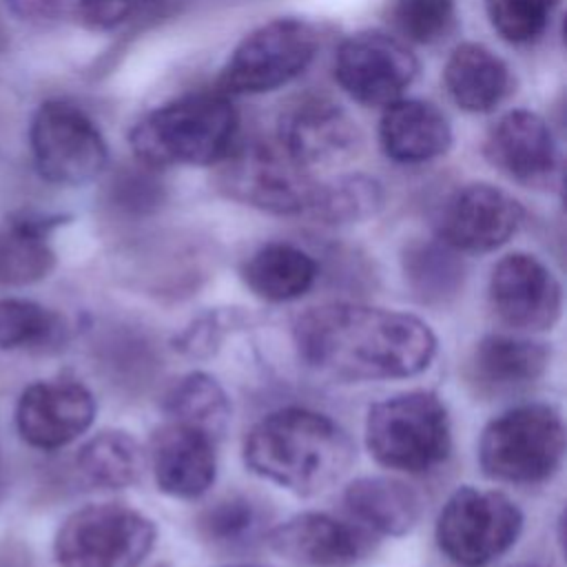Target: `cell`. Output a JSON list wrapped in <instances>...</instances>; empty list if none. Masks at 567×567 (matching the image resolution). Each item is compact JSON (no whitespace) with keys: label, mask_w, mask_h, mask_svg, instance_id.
<instances>
[{"label":"cell","mask_w":567,"mask_h":567,"mask_svg":"<svg viewBox=\"0 0 567 567\" xmlns=\"http://www.w3.org/2000/svg\"><path fill=\"white\" fill-rule=\"evenodd\" d=\"M348 509L368 527L401 536L410 532L421 514V501L412 487L390 476H361L346 487Z\"/></svg>","instance_id":"obj_23"},{"label":"cell","mask_w":567,"mask_h":567,"mask_svg":"<svg viewBox=\"0 0 567 567\" xmlns=\"http://www.w3.org/2000/svg\"><path fill=\"white\" fill-rule=\"evenodd\" d=\"M95 410L91 390L75 379L35 381L18 399L16 427L31 447L58 450L91 427Z\"/></svg>","instance_id":"obj_14"},{"label":"cell","mask_w":567,"mask_h":567,"mask_svg":"<svg viewBox=\"0 0 567 567\" xmlns=\"http://www.w3.org/2000/svg\"><path fill=\"white\" fill-rule=\"evenodd\" d=\"M354 445L330 416L284 408L264 416L244 441V461L261 478L299 496L332 487L352 465Z\"/></svg>","instance_id":"obj_2"},{"label":"cell","mask_w":567,"mask_h":567,"mask_svg":"<svg viewBox=\"0 0 567 567\" xmlns=\"http://www.w3.org/2000/svg\"><path fill=\"white\" fill-rule=\"evenodd\" d=\"M319 49L317 29L301 18H277L250 31L228 55L217 91L257 95L295 80Z\"/></svg>","instance_id":"obj_8"},{"label":"cell","mask_w":567,"mask_h":567,"mask_svg":"<svg viewBox=\"0 0 567 567\" xmlns=\"http://www.w3.org/2000/svg\"><path fill=\"white\" fill-rule=\"evenodd\" d=\"M520 221L523 206L509 193L474 182L447 197L439 213L436 233L452 250L487 252L503 246Z\"/></svg>","instance_id":"obj_13"},{"label":"cell","mask_w":567,"mask_h":567,"mask_svg":"<svg viewBox=\"0 0 567 567\" xmlns=\"http://www.w3.org/2000/svg\"><path fill=\"white\" fill-rule=\"evenodd\" d=\"M410 290L425 303H443L463 286V264L443 241H416L403 252Z\"/></svg>","instance_id":"obj_28"},{"label":"cell","mask_w":567,"mask_h":567,"mask_svg":"<svg viewBox=\"0 0 567 567\" xmlns=\"http://www.w3.org/2000/svg\"><path fill=\"white\" fill-rule=\"evenodd\" d=\"M164 410L171 421L202 430L219 439L230 423V401L224 388L206 372L182 377L166 394Z\"/></svg>","instance_id":"obj_26"},{"label":"cell","mask_w":567,"mask_h":567,"mask_svg":"<svg viewBox=\"0 0 567 567\" xmlns=\"http://www.w3.org/2000/svg\"><path fill=\"white\" fill-rule=\"evenodd\" d=\"M261 523L257 505L244 496H228L202 512L197 527L202 536L215 545L235 547L248 543Z\"/></svg>","instance_id":"obj_31"},{"label":"cell","mask_w":567,"mask_h":567,"mask_svg":"<svg viewBox=\"0 0 567 567\" xmlns=\"http://www.w3.org/2000/svg\"><path fill=\"white\" fill-rule=\"evenodd\" d=\"M151 463L157 487L175 498H197L215 481V439L171 421L151 436Z\"/></svg>","instance_id":"obj_18"},{"label":"cell","mask_w":567,"mask_h":567,"mask_svg":"<svg viewBox=\"0 0 567 567\" xmlns=\"http://www.w3.org/2000/svg\"><path fill=\"white\" fill-rule=\"evenodd\" d=\"M292 337L306 365L346 381L414 377L436 352V337L421 319L346 301L306 310Z\"/></svg>","instance_id":"obj_1"},{"label":"cell","mask_w":567,"mask_h":567,"mask_svg":"<svg viewBox=\"0 0 567 567\" xmlns=\"http://www.w3.org/2000/svg\"><path fill=\"white\" fill-rule=\"evenodd\" d=\"M523 529L518 505L501 492L458 487L436 518V543L458 565L478 567L505 554Z\"/></svg>","instance_id":"obj_10"},{"label":"cell","mask_w":567,"mask_h":567,"mask_svg":"<svg viewBox=\"0 0 567 567\" xmlns=\"http://www.w3.org/2000/svg\"><path fill=\"white\" fill-rule=\"evenodd\" d=\"M383 202V190L368 175H341L319 182L308 215L326 224H352L372 217Z\"/></svg>","instance_id":"obj_29"},{"label":"cell","mask_w":567,"mask_h":567,"mask_svg":"<svg viewBox=\"0 0 567 567\" xmlns=\"http://www.w3.org/2000/svg\"><path fill=\"white\" fill-rule=\"evenodd\" d=\"M155 536L153 520L126 505H84L58 527L53 558L58 567H142Z\"/></svg>","instance_id":"obj_6"},{"label":"cell","mask_w":567,"mask_h":567,"mask_svg":"<svg viewBox=\"0 0 567 567\" xmlns=\"http://www.w3.org/2000/svg\"><path fill=\"white\" fill-rule=\"evenodd\" d=\"M62 215L16 213L0 228V286H27L44 279L55 266L49 235Z\"/></svg>","instance_id":"obj_20"},{"label":"cell","mask_w":567,"mask_h":567,"mask_svg":"<svg viewBox=\"0 0 567 567\" xmlns=\"http://www.w3.org/2000/svg\"><path fill=\"white\" fill-rule=\"evenodd\" d=\"M565 454V423L556 408L527 403L489 421L481 434L478 461L489 478L538 483L549 478Z\"/></svg>","instance_id":"obj_5"},{"label":"cell","mask_w":567,"mask_h":567,"mask_svg":"<svg viewBox=\"0 0 567 567\" xmlns=\"http://www.w3.org/2000/svg\"><path fill=\"white\" fill-rule=\"evenodd\" d=\"M443 82L456 106L470 113H487L507 95L509 69L492 49L463 42L450 53Z\"/></svg>","instance_id":"obj_21"},{"label":"cell","mask_w":567,"mask_h":567,"mask_svg":"<svg viewBox=\"0 0 567 567\" xmlns=\"http://www.w3.org/2000/svg\"><path fill=\"white\" fill-rule=\"evenodd\" d=\"M489 301L507 326L547 330L560 317L563 288L543 261L525 252H514L494 266Z\"/></svg>","instance_id":"obj_15"},{"label":"cell","mask_w":567,"mask_h":567,"mask_svg":"<svg viewBox=\"0 0 567 567\" xmlns=\"http://www.w3.org/2000/svg\"><path fill=\"white\" fill-rule=\"evenodd\" d=\"M485 157L509 179L549 188L558 175V151L547 122L525 109L505 113L485 140Z\"/></svg>","instance_id":"obj_16"},{"label":"cell","mask_w":567,"mask_h":567,"mask_svg":"<svg viewBox=\"0 0 567 567\" xmlns=\"http://www.w3.org/2000/svg\"><path fill=\"white\" fill-rule=\"evenodd\" d=\"M456 18L454 0H388V20L408 42L434 44L443 40Z\"/></svg>","instance_id":"obj_30"},{"label":"cell","mask_w":567,"mask_h":567,"mask_svg":"<svg viewBox=\"0 0 567 567\" xmlns=\"http://www.w3.org/2000/svg\"><path fill=\"white\" fill-rule=\"evenodd\" d=\"M75 463L91 485L122 489L140 478L144 454L128 432L104 430L80 447Z\"/></svg>","instance_id":"obj_25"},{"label":"cell","mask_w":567,"mask_h":567,"mask_svg":"<svg viewBox=\"0 0 567 567\" xmlns=\"http://www.w3.org/2000/svg\"><path fill=\"white\" fill-rule=\"evenodd\" d=\"M153 0H75L78 18L93 31H109L140 13Z\"/></svg>","instance_id":"obj_33"},{"label":"cell","mask_w":567,"mask_h":567,"mask_svg":"<svg viewBox=\"0 0 567 567\" xmlns=\"http://www.w3.org/2000/svg\"><path fill=\"white\" fill-rule=\"evenodd\" d=\"M35 171L58 186L93 182L106 166L109 148L95 122L73 102L47 100L29 128Z\"/></svg>","instance_id":"obj_9"},{"label":"cell","mask_w":567,"mask_h":567,"mask_svg":"<svg viewBox=\"0 0 567 567\" xmlns=\"http://www.w3.org/2000/svg\"><path fill=\"white\" fill-rule=\"evenodd\" d=\"M365 445L385 467L410 474L441 465L452 447L443 401L425 390L379 401L365 419Z\"/></svg>","instance_id":"obj_4"},{"label":"cell","mask_w":567,"mask_h":567,"mask_svg":"<svg viewBox=\"0 0 567 567\" xmlns=\"http://www.w3.org/2000/svg\"><path fill=\"white\" fill-rule=\"evenodd\" d=\"M268 545L299 567H354L368 549V538L328 514L303 512L277 525Z\"/></svg>","instance_id":"obj_17"},{"label":"cell","mask_w":567,"mask_h":567,"mask_svg":"<svg viewBox=\"0 0 567 567\" xmlns=\"http://www.w3.org/2000/svg\"><path fill=\"white\" fill-rule=\"evenodd\" d=\"M317 270V261L306 250L272 241L246 259L241 277L257 297L266 301H290L315 284Z\"/></svg>","instance_id":"obj_24"},{"label":"cell","mask_w":567,"mask_h":567,"mask_svg":"<svg viewBox=\"0 0 567 567\" xmlns=\"http://www.w3.org/2000/svg\"><path fill=\"white\" fill-rule=\"evenodd\" d=\"M379 142L392 162L421 164L450 148L452 128L434 104L399 97L381 115Z\"/></svg>","instance_id":"obj_19"},{"label":"cell","mask_w":567,"mask_h":567,"mask_svg":"<svg viewBox=\"0 0 567 567\" xmlns=\"http://www.w3.org/2000/svg\"><path fill=\"white\" fill-rule=\"evenodd\" d=\"M237 137V111L228 95L199 91L146 113L131 128L135 157L153 168L219 164Z\"/></svg>","instance_id":"obj_3"},{"label":"cell","mask_w":567,"mask_h":567,"mask_svg":"<svg viewBox=\"0 0 567 567\" xmlns=\"http://www.w3.org/2000/svg\"><path fill=\"white\" fill-rule=\"evenodd\" d=\"M549 361V352L543 343L487 334L483 337L472 354V374L476 383L489 390H514L536 381Z\"/></svg>","instance_id":"obj_22"},{"label":"cell","mask_w":567,"mask_h":567,"mask_svg":"<svg viewBox=\"0 0 567 567\" xmlns=\"http://www.w3.org/2000/svg\"><path fill=\"white\" fill-rule=\"evenodd\" d=\"M239 567H246V565H239Z\"/></svg>","instance_id":"obj_36"},{"label":"cell","mask_w":567,"mask_h":567,"mask_svg":"<svg viewBox=\"0 0 567 567\" xmlns=\"http://www.w3.org/2000/svg\"><path fill=\"white\" fill-rule=\"evenodd\" d=\"M516 567H543V565H516Z\"/></svg>","instance_id":"obj_35"},{"label":"cell","mask_w":567,"mask_h":567,"mask_svg":"<svg viewBox=\"0 0 567 567\" xmlns=\"http://www.w3.org/2000/svg\"><path fill=\"white\" fill-rule=\"evenodd\" d=\"M560 0H485L492 27L514 44L543 35Z\"/></svg>","instance_id":"obj_32"},{"label":"cell","mask_w":567,"mask_h":567,"mask_svg":"<svg viewBox=\"0 0 567 567\" xmlns=\"http://www.w3.org/2000/svg\"><path fill=\"white\" fill-rule=\"evenodd\" d=\"M66 339L64 319L31 299H0V350H55Z\"/></svg>","instance_id":"obj_27"},{"label":"cell","mask_w":567,"mask_h":567,"mask_svg":"<svg viewBox=\"0 0 567 567\" xmlns=\"http://www.w3.org/2000/svg\"><path fill=\"white\" fill-rule=\"evenodd\" d=\"M4 4L20 20L44 22L60 18L71 0H4Z\"/></svg>","instance_id":"obj_34"},{"label":"cell","mask_w":567,"mask_h":567,"mask_svg":"<svg viewBox=\"0 0 567 567\" xmlns=\"http://www.w3.org/2000/svg\"><path fill=\"white\" fill-rule=\"evenodd\" d=\"M414 53L394 35L361 31L348 35L334 55L339 86L359 104L388 106L416 78Z\"/></svg>","instance_id":"obj_11"},{"label":"cell","mask_w":567,"mask_h":567,"mask_svg":"<svg viewBox=\"0 0 567 567\" xmlns=\"http://www.w3.org/2000/svg\"><path fill=\"white\" fill-rule=\"evenodd\" d=\"M277 144L297 164L312 171L348 159L361 144V131L330 97L303 93L281 109Z\"/></svg>","instance_id":"obj_12"},{"label":"cell","mask_w":567,"mask_h":567,"mask_svg":"<svg viewBox=\"0 0 567 567\" xmlns=\"http://www.w3.org/2000/svg\"><path fill=\"white\" fill-rule=\"evenodd\" d=\"M317 184L277 142L264 140L233 146L217 171V188L226 197L275 215L308 213Z\"/></svg>","instance_id":"obj_7"}]
</instances>
